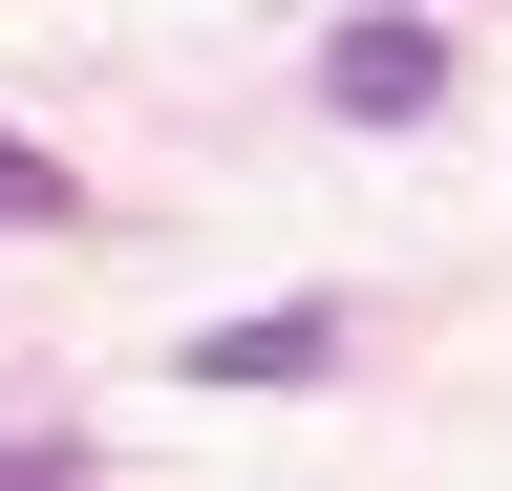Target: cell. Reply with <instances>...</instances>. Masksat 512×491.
Segmentation results:
<instances>
[{
  "instance_id": "obj_1",
  "label": "cell",
  "mask_w": 512,
  "mask_h": 491,
  "mask_svg": "<svg viewBox=\"0 0 512 491\" xmlns=\"http://www.w3.org/2000/svg\"><path fill=\"white\" fill-rule=\"evenodd\" d=\"M320 107H342V129H427V107H448V22H427V0L320 22Z\"/></svg>"
},
{
  "instance_id": "obj_2",
  "label": "cell",
  "mask_w": 512,
  "mask_h": 491,
  "mask_svg": "<svg viewBox=\"0 0 512 491\" xmlns=\"http://www.w3.org/2000/svg\"><path fill=\"white\" fill-rule=\"evenodd\" d=\"M320 363H342V299H256V321H192L171 342V385L235 406V385H320Z\"/></svg>"
},
{
  "instance_id": "obj_3",
  "label": "cell",
  "mask_w": 512,
  "mask_h": 491,
  "mask_svg": "<svg viewBox=\"0 0 512 491\" xmlns=\"http://www.w3.org/2000/svg\"><path fill=\"white\" fill-rule=\"evenodd\" d=\"M0 235H86V171L22 150V129H0Z\"/></svg>"
},
{
  "instance_id": "obj_4",
  "label": "cell",
  "mask_w": 512,
  "mask_h": 491,
  "mask_svg": "<svg viewBox=\"0 0 512 491\" xmlns=\"http://www.w3.org/2000/svg\"><path fill=\"white\" fill-rule=\"evenodd\" d=\"M0 491H86V427H22V449H0Z\"/></svg>"
}]
</instances>
